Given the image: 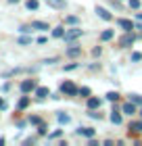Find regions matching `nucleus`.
Instances as JSON below:
<instances>
[{"instance_id": "nucleus-1", "label": "nucleus", "mask_w": 142, "mask_h": 146, "mask_svg": "<svg viewBox=\"0 0 142 146\" xmlns=\"http://www.w3.org/2000/svg\"><path fill=\"white\" fill-rule=\"evenodd\" d=\"M61 92H63L65 96H77V94H79V88H75V84L67 79V82L61 84Z\"/></svg>"}, {"instance_id": "nucleus-2", "label": "nucleus", "mask_w": 142, "mask_h": 146, "mask_svg": "<svg viewBox=\"0 0 142 146\" xmlns=\"http://www.w3.org/2000/svg\"><path fill=\"white\" fill-rule=\"evenodd\" d=\"M19 88H21L23 94H29V92H33V90L38 88V82H36V79H23Z\"/></svg>"}, {"instance_id": "nucleus-3", "label": "nucleus", "mask_w": 142, "mask_h": 146, "mask_svg": "<svg viewBox=\"0 0 142 146\" xmlns=\"http://www.w3.org/2000/svg\"><path fill=\"white\" fill-rule=\"evenodd\" d=\"M79 36H82V29H79L77 25H75V27H73V29H67V31H65L63 40H65V42H73V40H77Z\"/></svg>"}, {"instance_id": "nucleus-4", "label": "nucleus", "mask_w": 142, "mask_h": 146, "mask_svg": "<svg viewBox=\"0 0 142 146\" xmlns=\"http://www.w3.org/2000/svg\"><path fill=\"white\" fill-rule=\"evenodd\" d=\"M134 40H136V36H134L132 31H125V36L119 40V46H121V48H127V46L134 44Z\"/></svg>"}, {"instance_id": "nucleus-5", "label": "nucleus", "mask_w": 142, "mask_h": 146, "mask_svg": "<svg viewBox=\"0 0 142 146\" xmlns=\"http://www.w3.org/2000/svg\"><path fill=\"white\" fill-rule=\"evenodd\" d=\"M96 15L103 19V21H111V19H113V15L107 9H103V6H96Z\"/></svg>"}, {"instance_id": "nucleus-6", "label": "nucleus", "mask_w": 142, "mask_h": 146, "mask_svg": "<svg viewBox=\"0 0 142 146\" xmlns=\"http://www.w3.org/2000/svg\"><path fill=\"white\" fill-rule=\"evenodd\" d=\"M79 54H82V46H77V44H71L69 46V48H67V56H79Z\"/></svg>"}, {"instance_id": "nucleus-7", "label": "nucleus", "mask_w": 142, "mask_h": 146, "mask_svg": "<svg viewBox=\"0 0 142 146\" xmlns=\"http://www.w3.org/2000/svg\"><path fill=\"white\" fill-rule=\"evenodd\" d=\"M121 113H125V115H134V113H136V102H125L123 107H121Z\"/></svg>"}, {"instance_id": "nucleus-8", "label": "nucleus", "mask_w": 142, "mask_h": 146, "mask_svg": "<svg viewBox=\"0 0 142 146\" xmlns=\"http://www.w3.org/2000/svg\"><path fill=\"white\" fill-rule=\"evenodd\" d=\"M117 25H119L123 31H132V29H134V23L127 21V19H117Z\"/></svg>"}, {"instance_id": "nucleus-9", "label": "nucleus", "mask_w": 142, "mask_h": 146, "mask_svg": "<svg viewBox=\"0 0 142 146\" xmlns=\"http://www.w3.org/2000/svg\"><path fill=\"white\" fill-rule=\"evenodd\" d=\"M31 29H38V31H48V23H44V21H31Z\"/></svg>"}, {"instance_id": "nucleus-10", "label": "nucleus", "mask_w": 142, "mask_h": 146, "mask_svg": "<svg viewBox=\"0 0 142 146\" xmlns=\"http://www.w3.org/2000/svg\"><path fill=\"white\" fill-rule=\"evenodd\" d=\"M46 4L52 6V9H57V11H63L65 9V0H46Z\"/></svg>"}, {"instance_id": "nucleus-11", "label": "nucleus", "mask_w": 142, "mask_h": 146, "mask_svg": "<svg viewBox=\"0 0 142 146\" xmlns=\"http://www.w3.org/2000/svg\"><path fill=\"white\" fill-rule=\"evenodd\" d=\"M100 104H103V100L96 96H90L88 98V109H100Z\"/></svg>"}, {"instance_id": "nucleus-12", "label": "nucleus", "mask_w": 142, "mask_h": 146, "mask_svg": "<svg viewBox=\"0 0 142 146\" xmlns=\"http://www.w3.org/2000/svg\"><path fill=\"white\" fill-rule=\"evenodd\" d=\"M77 134H79V136H86L88 140H90V138H94V134H96V131H94L92 127H79Z\"/></svg>"}, {"instance_id": "nucleus-13", "label": "nucleus", "mask_w": 142, "mask_h": 146, "mask_svg": "<svg viewBox=\"0 0 142 146\" xmlns=\"http://www.w3.org/2000/svg\"><path fill=\"white\" fill-rule=\"evenodd\" d=\"M33 94H36L38 98H46V96H50V90L42 86V88H36V90H33Z\"/></svg>"}, {"instance_id": "nucleus-14", "label": "nucleus", "mask_w": 142, "mask_h": 146, "mask_svg": "<svg viewBox=\"0 0 142 146\" xmlns=\"http://www.w3.org/2000/svg\"><path fill=\"white\" fill-rule=\"evenodd\" d=\"M57 119H59V123H61V125H67V123L71 121V117L67 115V113H59V115H57Z\"/></svg>"}, {"instance_id": "nucleus-15", "label": "nucleus", "mask_w": 142, "mask_h": 146, "mask_svg": "<svg viewBox=\"0 0 142 146\" xmlns=\"http://www.w3.org/2000/svg\"><path fill=\"white\" fill-rule=\"evenodd\" d=\"M111 121H113L115 125H119V123H121V113H119V111H115V109L111 111Z\"/></svg>"}, {"instance_id": "nucleus-16", "label": "nucleus", "mask_w": 142, "mask_h": 146, "mask_svg": "<svg viewBox=\"0 0 142 146\" xmlns=\"http://www.w3.org/2000/svg\"><path fill=\"white\" fill-rule=\"evenodd\" d=\"M38 6H40L38 0H27V2H25V9L27 11H38Z\"/></svg>"}, {"instance_id": "nucleus-17", "label": "nucleus", "mask_w": 142, "mask_h": 146, "mask_svg": "<svg viewBox=\"0 0 142 146\" xmlns=\"http://www.w3.org/2000/svg\"><path fill=\"white\" fill-rule=\"evenodd\" d=\"M113 36H115V31H113V29H107V31H103V34H100V40H103V42H109Z\"/></svg>"}, {"instance_id": "nucleus-18", "label": "nucleus", "mask_w": 142, "mask_h": 146, "mask_svg": "<svg viewBox=\"0 0 142 146\" xmlns=\"http://www.w3.org/2000/svg\"><path fill=\"white\" fill-rule=\"evenodd\" d=\"M65 23H67V25H77V23H79V17H75V15H69V17L65 19Z\"/></svg>"}, {"instance_id": "nucleus-19", "label": "nucleus", "mask_w": 142, "mask_h": 146, "mask_svg": "<svg viewBox=\"0 0 142 146\" xmlns=\"http://www.w3.org/2000/svg\"><path fill=\"white\" fill-rule=\"evenodd\" d=\"M27 104H29V98H27V96H23L21 100H19L17 107H19V111H23V109H27Z\"/></svg>"}, {"instance_id": "nucleus-20", "label": "nucleus", "mask_w": 142, "mask_h": 146, "mask_svg": "<svg viewBox=\"0 0 142 146\" xmlns=\"http://www.w3.org/2000/svg\"><path fill=\"white\" fill-rule=\"evenodd\" d=\"M79 96H84V98H90V96H92V90L84 86V88H79Z\"/></svg>"}, {"instance_id": "nucleus-21", "label": "nucleus", "mask_w": 142, "mask_h": 146, "mask_svg": "<svg viewBox=\"0 0 142 146\" xmlns=\"http://www.w3.org/2000/svg\"><path fill=\"white\" fill-rule=\"evenodd\" d=\"M52 36H55V38H63V36H65V29L59 25V27H55V29H52Z\"/></svg>"}, {"instance_id": "nucleus-22", "label": "nucleus", "mask_w": 142, "mask_h": 146, "mask_svg": "<svg viewBox=\"0 0 142 146\" xmlns=\"http://www.w3.org/2000/svg\"><path fill=\"white\" fill-rule=\"evenodd\" d=\"M130 129H132V131H142V121H134V123L130 125Z\"/></svg>"}, {"instance_id": "nucleus-23", "label": "nucleus", "mask_w": 142, "mask_h": 146, "mask_svg": "<svg viewBox=\"0 0 142 146\" xmlns=\"http://www.w3.org/2000/svg\"><path fill=\"white\" fill-rule=\"evenodd\" d=\"M130 100L136 102V104H142V96L140 94H130Z\"/></svg>"}, {"instance_id": "nucleus-24", "label": "nucleus", "mask_w": 142, "mask_h": 146, "mask_svg": "<svg viewBox=\"0 0 142 146\" xmlns=\"http://www.w3.org/2000/svg\"><path fill=\"white\" fill-rule=\"evenodd\" d=\"M117 98H119V94H117V92H109V94H107V100H111V102H115Z\"/></svg>"}, {"instance_id": "nucleus-25", "label": "nucleus", "mask_w": 142, "mask_h": 146, "mask_svg": "<svg viewBox=\"0 0 142 146\" xmlns=\"http://www.w3.org/2000/svg\"><path fill=\"white\" fill-rule=\"evenodd\" d=\"M29 123H33V125H40V123H42V119H40L38 115H31V117H29Z\"/></svg>"}, {"instance_id": "nucleus-26", "label": "nucleus", "mask_w": 142, "mask_h": 146, "mask_svg": "<svg viewBox=\"0 0 142 146\" xmlns=\"http://www.w3.org/2000/svg\"><path fill=\"white\" fill-rule=\"evenodd\" d=\"M132 61H134V63L142 61V54H140V52H132Z\"/></svg>"}, {"instance_id": "nucleus-27", "label": "nucleus", "mask_w": 142, "mask_h": 146, "mask_svg": "<svg viewBox=\"0 0 142 146\" xmlns=\"http://www.w3.org/2000/svg\"><path fill=\"white\" fill-rule=\"evenodd\" d=\"M77 67H79V63H71V65H65V71H73Z\"/></svg>"}, {"instance_id": "nucleus-28", "label": "nucleus", "mask_w": 142, "mask_h": 146, "mask_svg": "<svg viewBox=\"0 0 142 146\" xmlns=\"http://www.w3.org/2000/svg\"><path fill=\"white\" fill-rule=\"evenodd\" d=\"M38 134H40V136H44V134H46V125H44V123H40V127H38Z\"/></svg>"}, {"instance_id": "nucleus-29", "label": "nucleus", "mask_w": 142, "mask_h": 146, "mask_svg": "<svg viewBox=\"0 0 142 146\" xmlns=\"http://www.w3.org/2000/svg\"><path fill=\"white\" fill-rule=\"evenodd\" d=\"M130 6L132 9H140V0H130Z\"/></svg>"}, {"instance_id": "nucleus-30", "label": "nucleus", "mask_w": 142, "mask_h": 146, "mask_svg": "<svg viewBox=\"0 0 142 146\" xmlns=\"http://www.w3.org/2000/svg\"><path fill=\"white\" fill-rule=\"evenodd\" d=\"M19 44H31V38H19Z\"/></svg>"}, {"instance_id": "nucleus-31", "label": "nucleus", "mask_w": 142, "mask_h": 146, "mask_svg": "<svg viewBox=\"0 0 142 146\" xmlns=\"http://www.w3.org/2000/svg\"><path fill=\"white\" fill-rule=\"evenodd\" d=\"M61 134H63V129H55V131H52V134H50L48 138H59Z\"/></svg>"}, {"instance_id": "nucleus-32", "label": "nucleus", "mask_w": 142, "mask_h": 146, "mask_svg": "<svg viewBox=\"0 0 142 146\" xmlns=\"http://www.w3.org/2000/svg\"><path fill=\"white\" fill-rule=\"evenodd\" d=\"M0 109H2V111L6 109V104H4V100H2V98H0Z\"/></svg>"}, {"instance_id": "nucleus-33", "label": "nucleus", "mask_w": 142, "mask_h": 146, "mask_svg": "<svg viewBox=\"0 0 142 146\" xmlns=\"http://www.w3.org/2000/svg\"><path fill=\"white\" fill-rule=\"evenodd\" d=\"M136 19H140V21H142V13H138V15H136Z\"/></svg>"}, {"instance_id": "nucleus-34", "label": "nucleus", "mask_w": 142, "mask_h": 146, "mask_svg": "<svg viewBox=\"0 0 142 146\" xmlns=\"http://www.w3.org/2000/svg\"><path fill=\"white\" fill-rule=\"evenodd\" d=\"M15 2H19V0H9V4H15Z\"/></svg>"}, {"instance_id": "nucleus-35", "label": "nucleus", "mask_w": 142, "mask_h": 146, "mask_svg": "<svg viewBox=\"0 0 142 146\" xmlns=\"http://www.w3.org/2000/svg\"><path fill=\"white\" fill-rule=\"evenodd\" d=\"M140 117H142V111H140Z\"/></svg>"}]
</instances>
